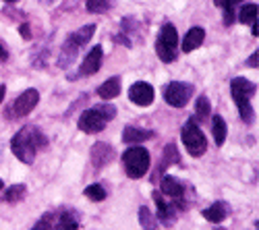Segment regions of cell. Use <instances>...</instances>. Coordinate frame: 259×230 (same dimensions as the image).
<instances>
[{"label":"cell","mask_w":259,"mask_h":230,"mask_svg":"<svg viewBox=\"0 0 259 230\" xmlns=\"http://www.w3.org/2000/svg\"><path fill=\"white\" fill-rule=\"evenodd\" d=\"M149 164H152V158H149V152L145 148H141L139 143H135L133 148H128L122 154V166L128 178H141L147 174Z\"/></svg>","instance_id":"cell-3"},{"label":"cell","mask_w":259,"mask_h":230,"mask_svg":"<svg viewBox=\"0 0 259 230\" xmlns=\"http://www.w3.org/2000/svg\"><path fill=\"white\" fill-rule=\"evenodd\" d=\"M46 137L37 127H23L11 141V152L23 164H33L37 150L46 148Z\"/></svg>","instance_id":"cell-1"},{"label":"cell","mask_w":259,"mask_h":230,"mask_svg":"<svg viewBox=\"0 0 259 230\" xmlns=\"http://www.w3.org/2000/svg\"><path fill=\"white\" fill-rule=\"evenodd\" d=\"M77 54H79V46L75 44V41H71V39H67L62 44V50L58 52V58H56V65L60 67V69H69L73 62H75V58H77Z\"/></svg>","instance_id":"cell-16"},{"label":"cell","mask_w":259,"mask_h":230,"mask_svg":"<svg viewBox=\"0 0 259 230\" xmlns=\"http://www.w3.org/2000/svg\"><path fill=\"white\" fill-rule=\"evenodd\" d=\"M179 150H177V145L175 143H168L166 148H164V160H162V164H160V168H158V174H154V178L156 176H160V172L164 170V166H168V164H179Z\"/></svg>","instance_id":"cell-24"},{"label":"cell","mask_w":259,"mask_h":230,"mask_svg":"<svg viewBox=\"0 0 259 230\" xmlns=\"http://www.w3.org/2000/svg\"><path fill=\"white\" fill-rule=\"evenodd\" d=\"M114 7V0H85V9H88L90 13H106V11H110Z\"/></svg>","instance_id":"cell-27"},{"label":"cell","mask_w":259,"mask_h":230,"mask_svg":"<svg viewBox=\"0 0 259 230\" xmlns=\"http://www.w3.org/2000/svg\"><path fill=\"white\" fill-rule=\"evenodd\" d=\"M33 228H54V212L44 214V216H41V218L35 222Z\"/></svg>","instance_id":"cell-31"},{"label":"cell","mask_w":259,"mask_h":230,"mask_svg":"<svg viewBox=\"0 0 259 230\" xmlns=\"http://www.w3.org/2000/svg\"><path fill=\"white\" fill-rule=\"evenodd\" d=\"M181 139L185 143L189 156H193V158H201L207 152V139H205L203 131L199 129V124H197L195 118H191V120H187L183 124Z\"/></svg>","instance_id":"cell-5"},{"label":"cell","mask_w":259,"mask_h":230,"mask_svg":"<svg viewBox=\"0 0 259 230\" xmlns=\"http://www.w3.org/2000/svg\"><path fill=\"white\" fill-rule=\"evenodd\" d=\"M211 135H213V141L218 148H222V145L226 143V135H228V127H226V120L220 116V114H215L211 118Z\"/></svg>","instance_id":"cell-20"},{"label":"cell","mask_w":259,"mask_h":230,"mask_svg":"<svg viewBox=\"0 0 259 230\" xmlns=\"http://www.w3.org/2000/svg\"><path fill=\"white\" fill-rule=\"evenodd\" d=\"M257 91V85H253V83L245 77H234L230 81V94L234 98V104L236 108H239L241 112V118L243 122L251 124L253 122V106H251V96Z\"/></svg>","instance_id":"cell-2"},{"label":"cell","mask_w":259,"mask_h":230,"mask_svg":"<svg viewBox=\"0 0 259 230\" xmlns=\"http://www.w3.org/2000/svg\"><path fill=\"white\" fill-rule=\"evenodd\" d=\"M0 191H3V180H0Z\"/></svg>","instance_id":"cell-37"},{"label":"cell","mask_w":259,"mask_h":230,"mask_svg":"<svg viewBox=\"0 0 259 230\" xmlns=\"http://www.w3.org/2000/svg\"><path fill=\"white\" fill-rule=\"evenodd\" d=\"M114 160V148L110 143H104V141H98L92 152H90V162L96 170H102L106 164H110Z\"/></svg>","instance_id":"cell-10"},{"label":"cell","mask_w":259,"mask_h":230,"mask_svg":"<svg viewBox=\"0 0 259 230\" xmlns=\"http://www.w3.org/2000/svg\"><path fill=\"white\" fill-rule=\"evenodd\" d=\"M106 118L102 116V112L98 108H90V110H85L81 116H79V129L83 133H100L106 129Z\"/></svg>","instance_id":"cell-8"},{"label":"cell","mask_w":259,"mask_h":230,"mask_svg":"<svg viewBox=\"0 0 259 230\" xmlns=\"http://www.w3.org/2000/svg\"><path fill=\"white\" fill-rule=\"evenodd\" d=\"M120 94V77H110L108 81H104L102 85L98 87V96L108 102V100H114Z\"/></svg>","instance_id":"cell-19"},{"label":"cell","mask_w":259,"mask_h":230,"mask_svg":"<svg viewBox=\"0 0 259 230\" xmlns=\"http://www.w3.org/2000/svg\"><path fill=\"white\" fill-rule=\"evenodd\" d=\"M152 197H154V201H156V207H158V218L162 220V224H164V226L175 224V218H177V214H179L177 205L172 203V201H166V199H164V195H162V191H154V193H152Z\"/></svg>","instance_id":"cell-12"},{"label":"cell","mask_w":259,"mask_h":230,"mask_svg":"<svg viewBox=\"0 0 259 230\" xmlns=\"http://www.w3.org/2000/svg\"><path fill=\"white\" fill-rule=\"evenodd\" d=\"M79 214L69 210V207H62V210L54 212V228L60 230H71V228H79Z\"/></svg>","instance_id":"cell-14"},{"label":"cell","mask_w":259,"mask_h":230,"mask_svg":"<svg viewBox=\"0 0 259 230\" xmlns=\"http://www.w3.org/2000/svg\"><path fill=\"white\" fill-rule=\"evenodd\" d=\"M230 214V207L226 201H213L209 207H205L203 210V218L211 224H218V222H224L226 216Z\"/></svg>","instance_id":"cell-15"},{"label":"cell","mask_w":259,"mask_h":230,"mask_svg":"<svg viewBox=\"0 0 259 230\" xmlns=\"http://www.w3.org/2000/svg\"><path fill=\"white\" fill-rule=\"evenodd\" d=\"M211 114V102L207 96H199L195 102V120H207Z\"/></svg>","instance_id":"cell-26"},{"label":"cell","mask_w":259,"mask_h":230,"mask_svg":"<svg viewBox=\"0 0 259 230\" xmlns=\"http://www.w3.org/2000/svg\"><path fill=\"white\" fill-rule=\"evenodd\" d=\"M19 33H21V37L23 39H31V29H29V23H23L19 27Z\"/></svg>","instance_id":"cell-32"},{"label":"cell","mask_w":259,"mask_h":230,"mask_svg":"<svg viewBox=\"0 0 259 230\" xmlns=\"http://www.w3.org/2000/svg\"><path fill=\"white\" fill-rule=\"evenodd\" d=\"M179 33H177V27L172 23H164L158 31V37H156V54L162 62H175L179 52Z\"/></svg>","instance_id":"cell-4"},{"label":"cell","mask_w":259,"mask_h":230,"mask_svg":"<svg viewBox=\"0 0 259 230\" xmlns=\"http://www.w3.org/2000/svg\"><path fill=\"white\" fill-rule=\"evenodd\" d=\"M139 224L143 226V228H156L158 226V222H156V218L152 216V212H149V207H139Z\"/></svg>","instance_id":"cell-29"},{"label":"cell","mask_w":259,"mask_h":230,"mask_svg":"<svg viewBox=\"0 0 259 230\" xmlns=\"http://www.w3.org/2000/svg\"><path fill=\"white\" fill-rule=\"evenodd\" d=\"M37 102H39V91H37V89H25L23 94H21V96L15 100L13 112H15L17 116H27V114H31V112L35 110Z\"/></svg>","instance_id":"cell-11"},{"label":"cell","mask_w":259,"mask_h":230,"mask_svg":"<svg viewBox=\"0 0 259 230\" xmlns=\"http://www.w3.org/2000/svg\"><path fill=\"white\" fill-rule=\"evenodd\" d=\"M94 33H96V23H90V25H83L81 29H77L75 33H71L69 39L75 41V44L81 48V46H85V44H88V41L94 37Z\"/></svg>","instance_id":"cell-23"},{"label":"cell","mask_w":259,"mask_h":230,"mask_svg":"<svg viewBox=\"0 0 259 230\" xmlns=\"http://www.w3.org/2000/svg\"><path fill=\"white\" fill-rule=\"evenodd\" d=\"M247 65L253 67V69H257V65H259V52H255V54H251V56L247 58Z\"/></svg>","instance_id":"cell-33"},{"label":"cell","mask_w":259,"mask_h":230,"mask_svg":"<svg viewBox=\"0 0 259 230\" xmlns=\"http://www.w3.org/2000/svg\"><path fill=\"white\" fill-rule=\"evenodd\" d=\"M94 108H98V110L102 112V116H104L108 122H110V120L116 116V108L112 106L110 102H102V104H98V106H94Z\"/></svg>","instance_id":"cell-30"},{"label":"cell","mask_w":259,"mask_h":230,"mask_svg":"<svg viewBox=\"0 0 259 230\" xmlns=\"http://www.w3.org/2000/svg\"><path fill=\"white\" fill-rule=\"evenodd\" d=\"M154 96H156V91L147 81H137L131 85V89H128V100L141 108H147L149 104L154 102Z\"/></svg>","instance_id":"cell-9"},{"label":"cell","mask_w":259,"mask_h":230,"mask_svg":"<svg viewBox=\"0 0 259 230\" xmlns=\"http://www.w3.org/2000/svg\"><path fill=\"white\" fill-rule=\"evenodd\" d=\"M187 189L189 187L177 178V176H172V174H166L160 178V191L162 195L170 197V201L177 205V210L179 212H185L187 207H189V201H187Z\"/></svg>","instance_id":"cell-6"},{"label":"cell","mask_w":259,"mask_h":230,"mask_svg":"<svg viewBox=\"0 0 259 230\" xmlns=\"http://www.w3.org/2000/svg\"><path fill=\"white\" fill-rule=\"evenodd\" d=\"M203 39H205V31L201 27H191L183 39V52H193V50H197L201 44H203Z\"/></svg>","instance_id":"cell-18"},{"label":"cell","mask_w":259,"mask_h":230,"mask_svg":"<svg viewBox=\"0 0 259 230\" xmlns=\"http://www.w3.org/2000/svg\"><path fill=\"white\" fill-rule=\"evenodd\" d=\"M243 3V0H213L215 7H220L224 11V23L226 25H232L234 19H236V9H239V5Z\"/></svg>","instance_id":"cell-21"},{"label":"cell","mask_w":259,"mask_h":230,"mask_svg":"<svg viewBox=\"0 0 259 230\" xmlns=\"http://www.w3.org/2000/svg\"><path fill=\"white\" fill-rule=\"evenodd\" d=\"M193 94H195V87L191 85V83H183V81H172L166 85L164 89V100L168 106L172 108H185L189 100L193 98Z\"/></svg>","instance_id":"cell-7"},{"label":"cell","mask_w":259,"mask_h":230,"mask_svg":"<svg viewBox=\"0 0 259 230\" xmlns=\"http://www.w3.org/2000/svg\"><path fill=\"white\" fill-rule=\"evenodd\" d=\"M5 3H19V0H5Z\"/></svg>","instance_id":"cell-36"},{"label":"cell","mask_w":259,"mask_h":230,"mask_svg":"<svg viewBox=\"0 0 259 230\" xmlns=\"http://www.w3.org/2000/svg\"><path fill=\"white\" fill-rule=\"evenodd\" d=\"M7 56H9V52H7V48H5L3 44H0V62H3V60H7Z\"/></svg>","instance_id":"cell-34"},{"label":"cell","mask_w":259,"mask_h":230,"mask_svg":"<svg viewBox=\"0 0 259 230\" xmlns=\"http://www.w3.org/2000/svg\"><path fill=\"white\" fill-rule=\"evenodd\" d=\"M257 13H259V7L247 3V5H241V9H236V19L245 25H253L257 21Z\"/></svg>","instance_id":"cell-22"},{"label":"cell","mask_w":259,"mask_h":230,"mask_svg":"<svg viewBox=\"0 0 259 230\" xmlns=\"http://www.w3.org/2000/svg\"><path fill=\"white\" fill-rule=\"evenodd\" d=\"M25 193H27L25 185H11L7 189V193H5V197H3V201L5 203H19V201H23Z\"/></svg>","instance_id":"cell-25"},{"label":"cell","mask_w":259,"mask_h":230,"mask_svg":"<svg viewBox=\"0 0 259 230\" xmlns=\"http://www.w3.org/2000/svg\"><path fill=\"white\" fill-rule=\"evenodd\" d=\"M5 91H7V87H5V85H0V102L5 100Z\"/></svg>","instance_id":"cell-35"},{"label":"cell","mask_w":259,"mask_h":230,"mask_svg":"<svg viewBox=\"0 0 259 230\" xmlns=\"http://www.w3.org/2000/svg\"><path fill=\"white\" fill-rule=\"evenodd\" d=\"M102 60H104V50H102V46H94L90 52H88V56H85V60H83V65H81V71L77 73L79 77H92V75H96L98 71H100V67H102Z\"/></svg>","instance_id":"cell-13"},{"label":"cell","mask_w":259,"mask_h":230,"mask_svg":"<svg viewBox=\"0 0 259 230\" xmlns=\"http://www.w3.org/2000/svg\"><path fill=\"white\" fill-rule=\"evenodd\" d=\"M83 193H85V197H90V201H96V203L106 199V189H104V187H102L100 182L90 185V187H88V189H85Z\"/></svg>","instance_id":"cell-28"},{"label":"cell","mask_w":259,"mask_h":230,"mask_svg":"<svg viewBox=\"0 0 259 230\" xmlns=\"http://www.w3.org/2000/svg\"><path fill=\"white\" fill-rule=\"evenodd\" d=\"M154 137V131L149 129H139V127H124L122 131V143H128V145H135V143H143L147 139Z\"/></svg>","instance_id":"cell-17"}]
</instances>
